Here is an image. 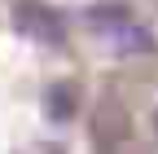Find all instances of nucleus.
<instances>
[{
	"label": "nucleus",
	"mask_w": 158,
	"mask_h": 154,
	"mask_svg": "<svg viewBox=\"0 0 158 154\" xmlns=\"http://www.w3.org/2000/svg\"><path fill=\"white\" fill-rule=\"evenodd\" d=\"M13 18H18V27H22L31 40H40V44H62L66 40L62 13L48 9L44 0H18V5H13Z\"/></svg>",
	"instance_id": "f257e3e1"
},
{
	"label": "nucleus",
	"mask_w": 158,
	"mask_h": 154,
	"mask_svg": "<svg viewBox=\"0 0 158 154\" xmlns=\"http://www.w3.org/2000/svg\"><path fill=\"white\" fill-rule=\"evenodd\" d=\"M70 114H75V88L53 84V88L44 92V119H48V123H66Z\"/></svg>",
	"instance_id": "f03ea898"
},
{
	"label": "nucleus",
	"mask_w": 158,
	"mask_h": 154,
	"mask_svg": "<svg viewBox=\"0 0 158 154\" xmlns=\"http://www.w3.org/2000/svg\"><path fill=\"white\" fill-rule=\"evenodd\" d=\"M154 128H158V101H154Z\"/></svg>",
	"instance_id": "7ed1b4c3"
}]
</instances>
